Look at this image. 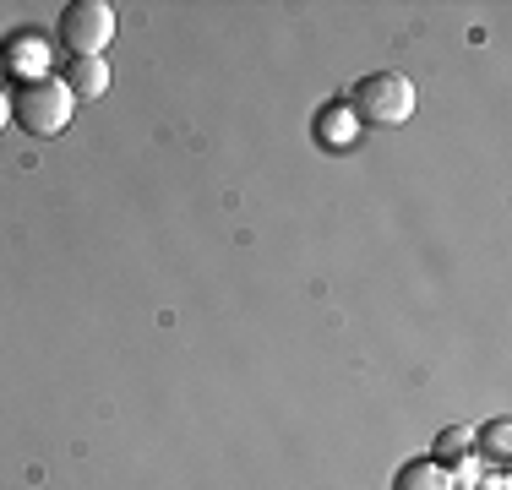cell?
<instances>
[{"instance_id": "1", "label": "cell", "mask_w": 512, "mask_h": 490, "mask_svg": "<svg viewBox=\"0 0 512 490\" xmlns=\"http://www.w3.org/2000/svg\"><path fill=\"white\" fill-rule=\"evenodd\" d=\"M6 104H11V120H17L28 137H55V131L71 126L77 98L66 93L60 77H22L17 88L6 93Z\"/></svg>"}, {"instance_id": "2", "label": "cell", "mask_w": 512, "mask_h": 490, "mask_svg": "<svg viewBox=\"0 0 512 490\" xmlns=\"http://www.w3.org/2000/svg\"><path fill=\"white\" fill-rule=\"evenodd\" d=\"M349 109H355L365 126H404L414 115V82L404 71H371V77L355 82Z\"/></svg>"}, {"instance_id": "3", "label": "cell", "mask_w": 512, "mask_h": 490, "mask_svg": "<svg viewBox=\"0 0 512 490\" xmlns=\"http://www.w3.org/2000/svg\"><path fill=\"white\" fill-rule=\"evenodd\" d=\"M109 39H115V6L109 0H71L60 11V44L71 60H104Z\"/></svg>"}, {"instance_id": "4", "label": "cell", "mask_w": 512, "mask_h": 490, "mask_svg": "<svg viewBox=\"0 0 512 490\" xmlns=\"http://www.w3.org/2000/svg\"><path fill=\"white\" fill-rule=\"evenodd\" d=\"M60 82H66L71 98H104L109 93V66L104 60H66V71H60Z\"/></svg>"}, {"instance_id": "5", "label": "cell", "mask_w": 512, "mask_h": 490, "mask_svg": "<svg viewBox=\"0 0 512 490\" xmlns=\"http://www.w3.org/2000/svg\"><path fill=\"white\" fill-rule=\"evenodd\" d=\"M469 441H474V431H463V425L442 431V436H436V463H458V458H469Z\"/></svg>"}, {"instance_id": "6", "label": "cell", "mask_w": 512, "mask_h": 490, "mask_svg": "<svg viewBox=\"0 0 512 490\" xmlns=\"http://www.w3.org/2000/svg\"><path fill=\"white\" fill-rule=\"evenodd\" d=\"M474 441H480V447L491 452V458H507V441H512V425H507V420H491V425H485V431L474 436Z\"/></svg>"}, {"instance_id": "7", "label": "cell", "mask_w": 512, "mask_h": 490, "mask_svg": "<svg viewBox=\"0 0 512 490\" xmlns=\"http://www.w3.org/2000/svg\"><path fill=\"white\" fill-rule=\"evenodd\" d=\"M404 490H453V480H447V469H409L404 474Z\"/></svg>"}, {"instance_id": "8", "label": "cell", "mask_w": 512, "mask_h": 490, "mask_svg": "<svg viewBox=\"0 0 512 490\" xmlns=\"http://www.w3.org/2000/svg\"><path fill=\"white\" fill-rule=\"evenodd\" d=\"M6 120H11V104H6V93H0V126H6Z\"/></svg>"}]
</instances>
